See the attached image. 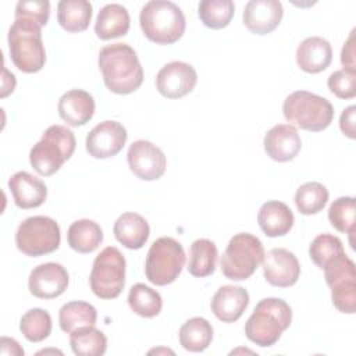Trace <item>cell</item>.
<instances>
[{"label": "cell", "instance_id": "obj_1", "mask_svg": "<svg viewBox=\"0 0 356 356\" xmlns=\"http://www.w3.org/2000/svg\"><path fill=\"white\" fill-rule=\"evenodd\" d=\"M99 68L104 85L117 95H128L139 89L143 70L135 50L127 43L104 46L99 53Z\"/></svg>", "mask_w": 356, "mask_h": 356}, {"label": "cell", "instance_id": "obj_2", "mask_svg": "<svg viewBox=\"0 0 356 356\" xmlns=\"http://www.w3.org/2000/svg\"><path fill=\"white\" fill-rule=\"evenodd\" d=\"M292 321V310L289 305L278 298L261 299L254 312L245 324V334L253 343L268 348L273 346L281 334L289 328Z\"/></svg>", "mask_w": 356, "mask_h": 356}, {"label": "cell", "instance_id": "obj_3", "mask_svg": "<svg viewBox=\"0 0 356 356\" xmlns=\"http://www.w3.org/2000/svg\"><path fill=\"white\" fill-rule=\"evenodd\" d=\"M143 35L157 44H171L179 40L185 32L182 10L168 0L147 1L139 15Z\"/></svg>", "mask_w": 356, "mask_h": 356}, {"label": "cell", "instance_id": "obj_4", "mask_svg": "<svg viewBox=\"0 0 356 356\" xmlns=\"http://www.w3.org/2000/svg\"><path fill=\"white\" fill-rule=\"evenodd\" d=\"M75 145L76 140L71 129L63 125H51L31 149V165L40 175H53L74 154Z\"/></svg>", "mask_w": 356, "mask_h": 356}, {"label": "cell", "instance_id": "obj_5", "mask_svg": "<svg viewBox=\"0 0 356 356\" xmlns=\"http://www.w3.org/2000/svg\"><path fill=\"white\" fill-rule=\"evenodd\" d=\"M40 29L39 25L28 19L15 18L8 31L7 39L11 61L25 74L40 71L46 63Z\"/></svg>", "mask_w": 356, "mask_h": 356}, {"label": "cell", "instance_id": "obj_6", "mask_svg": "<svg viewBox=\"0 0 356 356\" xmlns=\"http://www.w3.org/2000/svg\"><path fill=\"white\" fill-rule=\"evenodd\" d=\"M282 111L291 125H296L309 132L325 129L334 118L331 103L325 97L307 90H296L286 96Z\"/></svg>", "mask_w": 356, "mask_h": 356}, {"label": "cell", "instance_id": "obj_7", "mask_svg": "<svg viewBox=\"0 0 356 356\" xmlns=\"http://www.w3.org/2000/svg\"><path fill=\"white\" fill-rule=\"evenodd\" d=\"M264 254L263 243L257 236L239 232L229 239L221 256V271L228 280H246L261 264Z\"/></svg>", "mask_w": 356, "mask_h": 356}, {"label": "cell", "instance_id": "obj_8", "mask_svg": "<svg viewBox=\"0 0 356 356\" xmlns=\"http://www.w3.org/2000/svg\"><path fill=\"white\" fill-rule=\"evenodd\" d=\"M185 264V252L182 245L170 236L156 239L146 256V278L159 286L174 282Z\"/></svg>", "mask_w": 356, "mask_h": 356}, {"label": "cell", "instance_id": "obj_9", "mask_svg": "<svg viewBox=\"0 0 356 356\" xmlns=\"http://www.w3.org/2000/svg\"><path fill=\"white\" fill-rule=\"evenodd\" d=\"M89 284L92 292L104 300L121 293L125 285V257L117 248L107 246L96 256Z\"/></svg>", "mask_w": 356, "mask_h": 356}, {"label": "cell", "instance_id": "obj_10", "mask_svg": "<svg viewBox=\"0 0 356 356\" xmlns=\"http://www.w3.org/2000/svg\"><path fill=\"white\" fill-rule=\"evenodd\" d=\"M60 241L58 224L46 216L28 217L18 225L15 234L18 250L31 257H39L57 250Z\"/></svg>", "mask_w": 356, "mask_h": 356}, {"label": "cell", "instance_id": "obj_11", "mask_svg": "<svg viewBox=\"0 0 356 356\" xmlns=\"http://www.w3.org/2000/svg\"><path fill=\"white\" fill-rule=\"evenodd\" d=\"M127 159L129 170L143 181L159 179L167 168V159L161 149L145 139L132 142Z\"/></svg>", "mask_w": 356, "mask_h": 356}, {"label": "cell", "instance_id": "obj_12", "mask_svg": "<svg viewBox=\"0 0 356 356\" xmlns=\"http://www.w3.org/2000/svg\"><path fill=\"white\" fill-rule=\"evenodd\" d=\"M197 82L196 70L184 61L165 64L156 76V88L167 99H179L191 93Z\"/></svg>", "mask_w": 356, "mask_h": 356}, {"label": "cell", "instance_id": "obj_13", "mask_svg": "<svg viewBox=\"0 0 356 356\" xmlns=\"http://www.w3.org/2000/svg\"><path fill=\"white\" fill-rule=\"evenodd\" d=\"M128 134L122 124L117 121H103L97 124L86 136V150L95 159H108L118 154Z\"/></svg>", "mask_w": 356, "mask_h": 356}, {"label": "cell", "instance_id": "obj_14", "mask_svg": "<svg viewBox=\"0 0 356 356\" xmlns=\"http://www.w3.org/2000/svg\"><path fill=\"white\" fill-rule=\"evenodd\" d=\"M261 263L266 281L278 288L292 286L300 275V266L296 256L285 248L271 249L264 254Z\"/></svg>", "mask_w": 356, "mask_h": 356}, {"label": "cell", "instance_id": "obj_15", "mask_svg": "<svg viewBox=\"0 0 356 356\" xmlns=\"http://www.w3.org/2000/svg\"><path fill=\"white\" fill-rule=\"evenodd\" d=\"M68 286V273L60 263H43L35 267L28 278L29 292L39 299H54Z\"/></svg>", "mask_w": 356, "mask_h": 356}, {"label": "cell", "instance_id": "obj_16", "mask_svg": "<svg viewBox=\"0 0 356 356\" xmlns=\"http://www.w3.org/2000/svg\"><path fill=\"white\" fill-rule=\"evenodd\" d=\"M284 15L282 4L278 0H250L243 10V25L256 35L273 32Z\"/></svg>", "mask_w": 356, "mask_h": 356}, {"label": "cell", "instance_id": "obj_17", "mask_svg": "<svg viewBox=\"0 0 356 356\" xmlns=\"http://www.w3.org/2000/svg\"><path fill=\"white\" fill-rule=\"evenodd\" d=\"M263 145L270 159L285 163L298 156L302 147V140L293 125L278 124L267 131Z\"/></svg>", "mask_w": 356, "mask_h": 356}, {"label": "cell", "instance_id": "obj_18", "mask_svg": "<svg viewBox=\"0 0 356 356\" xmlns=\"http://www.w3.org/2000/svg\"><path fill=\"white\" fill-rule=\"evenodd\" d=\"M249 305V293L242 286L222 285L214 293L210 307L213 314L222 323L236 321Z\"/></svg>", "mask_w": 356, "mask_h": 356}, {"label": "cell", "instance_id": "obj_19", "mask_svg": "<svg viewBox=\"0 0 356 356\" xmlns=\"http://www.w3.org/2000/svg\"><path fill=\"white\" fill-rule=\"evenodd\" d=\"M14 203L19 209H35L44 203L47 188L42 179L26 171H18L8 179Z\"/></svg>", "mask_w": 356, "mask_h": 356}, {"label": "cell", "instance_id": "obj_20", "mask_svg": "<svg viewBox=\"0 0 356 356\" xmlns=\"http://www.w3.org/2000/svg\"><path fill=\"white\" fill-rule=\"evenodd\" d=\"M58 114L70 127H81L89 122L95 114L93 96L82 89L65 92L58 100Z\"/></svg>", "mask_w": 356, "mask_h": 356}, {"label": "cell", "instance_id": "obj_21", "mask_svg": "<svg viewBox=\"0 0 356 356\" xmlns=\"http://www.w3.org/2000/svg\"><path fill=\"white\" fill-rule=\"evenodd\" d=\"M331 44L320 36L306 38L296 49V63L302 71L309 74H318L324 71L331 64Z\"/></svg>", "mask_w": 356, "mask_h": 356}, {"label": "cell", "instance_id": "obj_22", "mask_svg": "<svg viewBox=\"0 0 356 356\" xmlns=\"http://www.w3.org/2000/svg\"><path fill=\"white\" fill-rule=\"evenodd\" d=\"M257 222L267 236H284L293 225V214L285 203L280 200H268L260 207Z\"/></svg>", "mask_w": 356, "mask_h": 356}, {"label": "cell", "instance_id": "obj_23", "mask_svg": "<svg viewBox=\"0 0 356 356\" xmlns=\"http://www.w3.org/2000/svg\"><path fill=\"white\" fill-rule=\"evenodd\" d=\"M115 239L128 249H140L150 235V227L138 213H124L114 222Z\"/></svg>", "mask_w": 356, "mask_h": 356}, {"label": "cell", "instance_id": "obj_24", "mask_svg": "<svg viewBox=\"0 0 356 356\" xmlns=\"http://www.w3.org/2000/svg\"><path fill=\"white\" fill-rule=\"evenodd\" d=\"M129 14L121 4H106L97 14L95 32L102 40H108L127 35L129 29Z\"/></svg>", "mask_w": 356, "mask_h": 356}, {"label": "cell", "instance_id": "obj_25", "mask_svg": "<svg viewBox=\"0 0 356 356\" xmlns=\"http://www.w3.org/2000/svg\"><path fill=\"white\" fill-rule=\"evenodd\" d=\"M92 19V4L86 0H61L57 6V21L71 33L88 29Z\"/></svg>", "mask_w": 356, "mask_h": 356}, {"label": "cell", "instance_id": "obj_26", "mask_svg": "<svg viewBox=\"0 0 356 356\" xmlns=\"http://www.w3.org/2000/svg\"><path fill=\"white\" fill-rule=\"evenodd\" d=\"M67 241L71 249L75 252L90 253L103 242V231L93 220H76L68 228Z\"/></svg>", "mask_w": 356, "mask_h": 356}, {"label": "cell", "instance_id": "obj_27", "mask_svg": "<svg viewBox=\"0 0 356 356\" xmlns=\"http://www.w3.org/2000/svg\"><path fill=\"white\" fill-rule=\"evenodd\" d=\"M179 343L189 352H203L213 339V327L203 317H192L185 321L178 332Z\"/></svg>", "mask_w": 356, "mask_h": 356}, {"label": "cell", "instance_id": "obj_28", "mask_svg": "<svg viewBox=\"0 0 356 356\" xmlns=\"http://www.w3.org/2000/svg\"><path fill=\"white\" fill-rule=\"evenodd\" d=\"M97 320L96 309L82 300H72L65 305L58 312V321L60 327L64 332L71 334L78 328L95 325Z\"/></svg>", "mask_w": 356, "mask_h": 356}, {"label": "cell", "instance_id": "obj_29", "mask_svg": "<svg viewBox=\"0 0 356 356\" xmlns=\"http://www.w3.org/2000/svg\"><path fill=\"white\" fill-rule=\"evenodd\" d=\"M217 261V248L210 239H196L189 248V274L197 278L207 277L214 273Z\"/></svg>", "mask_w": 356, "mask_h": 356}, {"label": "cell", "instance_id": "obj_30", "mask_svg": "<svg viewBox=\"0 0 356 356\" xmlns=\"http://www.w3.org/2000/svg\"><path fill=\"white\" fill-rule=\"evenodd\" d=\"M70 345L78 356H102L107 349V338L95 325L82 327L71 332Z\"/></svg>", "mask_w": 356, "mask_h": 356}, {"label": "cell", "instance_id": "obj_31", "mask_svg": "<svg viewBox=\"0 0 356 356\" xmlns=\"http://www.w3.org/2000/svg\"><path fill=\"white\" fill-rule=\"evenodd\" d=\"M128 305L134 313L140 317H156L163 307L161 296L157 291L145 284H135L128 293Z\"/></svg>", "mask_w": 356, "mask_h": 356}, {"label": "cell", "instance_id": "obj_32", "mask_svg": "<svg viewBox=\"0 0 356 356\" xmlns=\"http://www.w3.org/2000/svg\"><path fill=\"white\" fill-rule=\"evenodd\" d=\"M235 13V6L231 0H203L199 3L197 14L204 26L211 29L225 28Z\"/></svg>", "mask_w": 356, "mask_h": 356}, {"label": "cell", "instance_id": "obj_33", "mask_svg": "<svg viewBox=\"0 0 356 356\" xmlns=\"http://www.w3.org/2000/svg\"><path fill=\"white\" fill-rule=\"evenodd\" d=\"M328 202V191L320 182H306L295 193V204L300 214L312 216L324 209Z\"/></svg>", "mask_w": 356, "mask_h": 356}, {"label": "cell", "instance_id": "obj_34", "mask_svg": "<svg viewBox=\"0 0 356 356\" xmlns=\"http://www.w3.org/2000/svg\"><path fill=\"white\" fill-rule=\"evenodd\" d=\"M19 330L28 341L42 342L51 332V317L43 309H29L21 317Z\"/></svg>", "mask_w": 356, "mask_h": 356}, {"label": "cell", "instance_id": "obj_35", "mask_svg": "<svg viewBox=\"0 0 356 356\" xmlns=\"http://www.w3.org/2000/svg\"><path fill=\"white\" fill-rule=\"evenodd\" d=\"M355 197L342 196L331 203L328 209V220L337 231L352 236L355 232Z\"/></svg>", "mask_w": 356, "mask_h": 356}, {"label": "cell", "instance_id": "obj_36", "mask_svg": "<svg viewBox=\"0 0 356 356\" xmlns=\"http://www.w3.org/2000/svg\"><path fill=\"white\" fill-rule=\"evenodd\" d=\"M343 246L339 238L331 235V234H320L317 235L310 246H309V254L312 261L323 270V267L335 256L343 253Z\"/></svg>", "mask_w": 356, "mask_h": 356}, {"label": "cell", "instance_id": "obj_37", "mask_svg": "<svg viewBox=\"0 0 356 356\" xmlns=\"http://www.w3.org/2000/svg\"><path fill=\"white\" fill-rule=\"evenodd\" d=\"M330 288L334 306L341 313L353 314L356 310V280L341 281Z\"/></svg>", "mask_w": 356, "mask_h": 356}, {"label": "cell", "instance_id": "obj_38", "mask_svg": "<svg viewBox=\"0 0 356 356\" xmlns=\"http://www.w3.org/2000/svg\"><path fill=\"white\" fill-rule=\"evenodd\" d=\"M50 17V3L47 0H21L15 7V18L28 19L40 28L44 26Z\"/></svg>", "mask_w": 356, "mask_h": 356}, {"label": "cell", "instance_id": "obj_39", "mask_svg": "<svg viewBox=\"0 0 356 356\" xmlns=\"http://www.w3.org/2000/svg\"><path fill=\"white\" fill-rule=\"evenodd\" d=\"M328 89L339 99H352L356 95V70L342 68L332 72L327 81Z\"/></svg>", "mask_w": 356, "mask_h": 356}, {"label": "cell", "instance_id": "obj_40", "mask_svg": "<svg viewBox=\"0 0 356 356\" xmlns=\"http://www.w3.org/2000/svg\"><path fill=\"white\" fill-rule=\"evenodd\" d=\"M355 114H356V107L349 106L346 107L339 118V127L341 131L350 139L356 138V129H355Z\"/></svg>", "mask_w": 356, "mask_h": 356}, {"label": "cell", "instance_id": "obj_41", "mask_svg": "<svg viewBox=\"0 0 356 356\" xmlns=\"http://www.w3.org/2000/svg\"><path fill=\"white\" fill-rule=\"evenodd\" d=\"M341 63L343 68L356 70L355 68V29L350 32L348 40L343 43V47L341 51Z\"/></svg>", "mask_w": 356, "mask_h": 356}, {"label": "cell", "instance_id": "obj_42", "mask_svg": "<svg viewBox=\"0 0 356 356\" xmlns=\"http://www.w3.org/2000/svg\"><path fill=\"white\" fill-rule=\"evenodd\" d=\"M0 345H1V350H0L1 355H14V356H22L24 355V349L13 338L3 337L0 339Z\"/></svg>", "mask_w": 356, "mask_h": 356}]
</instances>
